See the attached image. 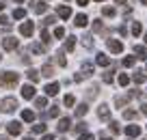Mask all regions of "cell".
<instances>
[{"mask_svg": "<svg viewBox=\"0 0 147 140\" xmlns=\"http://www.w3.org/2000/svg\"><path fill=\"white\" fill-rule=\"evenodd\" d=\"M41 41H43V43H50V32H48V30L41 32Z\"/></svg>", "mask_w": 147, "mask_h": 140, "instance_id": "cell-41", "label": "cell"}, {"mask_svg": "<svg viewBox=\"0 0 147 140\" xmlns=\"http://www.w3.org/2000/svg\"><path fill=\"white\" fill-rule=\"evenodd\" d=\"M125 101H130V95H123V97H117V99H115V106H117V108H121V106H123Z\"/></svg>", "mask_w": 147, "mask_h": 140, "instance_id": "cell-27", "label": "cell"}, {"mask_svg": "<svg viewBox=\"0 0 147 140\" xmlns=\"http://www.w3.org/2000/svg\"><path fill=\"white\" fill-rule=\"evenodd\" d=\"M134 52H136V58H141V60L147 58V48L145 45H134Z\"/></svg>", "mask_w": 147, "mask_h": 140, "instance_id": "cell-13", "label": "cell"}, {"mask_svg": "<svg viewBox=\"0 0 147 140\" xmlns=\"http://www.w3.org/2000/svg\"><path fill=\"white\" fill-rule=\"evenodd\" d=\"M123 67H134V56H125L123 58Z\"/></svg>", "mask_w": 147, "mask_h": 140, "instance_id": "cell-36", "label": "cell"}, {"mask_svg": "<svg viewBox=\"0 0 147 140\" xmlns=\"http://www.w3.org/2000/svg\"><path fill=\"white\" fill-rule=\"evenodd\" d=\"M128 82H130V76H128V73H119V84H121V86H128Z\"/></svg>", "mask_w": 147, "mask_h": 140, "instance_id": "cell-30", "label": "cell"}, {"mask_svg": "<svg viewBox=\"0 0 147 140\" xmlns=\"http://www.w3.org/2000/svg\"><path fill=\"white\" fill-rule=\"evenodd\" d=\"M18 82H20V76L13 73V71H5L2 76H0V84L2 86H15Z\"/></svg>", "mask_w": 147, "mask_h": 140, "instance_id": "cell-1", "label": "cell"}, {"mask_svg": "<svg viewBox=\"0 0 147 140\" xmlns=\"http://www.w3.org/2000/svg\"><path fill=\"white\" fill-rule=\"evenodd\" d=\"M63 104L67 106V108H71L74 104H76V99H74V95H65V99H63Z\"/></svg>", "mask_w": 147, "mask_h": 140, "instance_id": "cell-31", "label": "cell"}, {"mask_svg": "<svg viewBox=\"0 0 147 140\" xmlns=\"http://www.w3.org/2000/svg\"><path fill=\"white\" fill-rule=\"evenodd\" d=\"M46 131V125L43 123H39V125H32V134H43Z\"/></svg>", "mask_w": 147, "mask_h": 140, "instance_id": "cell-33", "label": "cell"}, {"mask_svg": "<svg viewBox=\"0 0 147 140\" xmlns=\"http://www.w3.org/2000/svg\"><path fill=\"white\" fill-rule=\"evenodd\" d=\"M18 45H20V41L15 39V37H7V39H2V48H5L7 52L18 50Z\"/></svg>", "mask_w": 147, "mask_h": 140, "instance_id": "cell-5", "label": "cell"}, {"mask_svg": "<svg viewBox=\"0 0 147 140\" xmlns=\"http://www.w3.org/2000/svg\"><path fill=\"white\" fill-rule=\"evenodd\" d=\"M13 17L15 19H24V17H26V11H24V9H15L13 11Z\"/></svg>", "mask_w": 147, "mask_h": 140, "instance_id": "cell-29", "label": "cell"}, {"mask_svg": "<svg viewBox=\"0 0 147 140\" xmlns=\"http://www.w3.org/2000/svg\"><path fill=\"white\" fill-rule=\"evenodd\" d=\"M97 117H100L102 121H106V119L110 117V108H108V106H106V104H102L100 108H97Z\"/></svg>", "mask_w": 147, "mask_h": 140, "instance_id": "cell-10", "label": "cell"}, {"mask_svg": "<svg viewBox=\"0 0 147 140\" xmlns=\"http://www.w3.org/2000/svg\"><path fill=\"white\" fill-rule=\"evenodd\" d=\"M30 50L35 52V54H43V50H46V48H43L41 43H32V45H30Z\"/></svg>", "mask_w": 147, "mask_h": 140, "instance_id": "cell-26", "label": "cell"}, {"mask_svg": "<svg viewBox=\"0 0 147 140\" xmlns=\"http://www.w3.org/2000/svg\"><path fill=\"white\" fill-rule=\"evenodd\" d=\"M7 129H9V134H11V136H18V134H22V125H20L18 121H11L9 125H7Z\"/></svg>", "mask_w": 147, "mask_h": 140, "instance_id": "cell-8", "label": "cell"}, {"mask_svg": "<svg viewBox=\"0 0 147 140\" xmlns=\"http://www.w3.org/2000/svg\"><path fill=\"white\" fill-rule=\"evenodd\" d=\"M115 2H117V5H123V2H125V0H115Z\"/></svg>", "mask_w": 147, "mask_h": 140, "instance_id": "cell-50", "label": "cell"}, {"mask_svg": "<svg viewBox=\"0 0 147 140\" xmlns=\"http://www.w3.org/2000/svg\"><path fill=\"white\" fill-rule=\"evenodd\" d=\"M48 117H50V119H56V117H59V106H52L50 112H48Z\"/></svg>", "mask_w": 147, "mask_h": 140, "instance_id": "cell-35", "label": "cell"}, {"mask_svg": "<svg viewBox=\"0 0 147 140\" xmlns=\"http://www.w3.org/2000/svg\"><path fill=\"white\" fill-rule=\"evenodd\" d=\"M78 140H95V138H93V134L84 131V134H80V138H78Z\"/></svg>", "mask_w": 147, "mask_h": 140, "instance_id": "cell-39", "label": "cell"}, {"mask_svg": "<svg viewBox=\"0 0 147 140\" xmlns=\"http://www.w3.org/2000/svg\"><path fill=\"white\" fill-rule=\"evenodd\" d=\"M0 140H9V138H7V136H0Z\"/></svg>", "mask_w": 147, "mask_h": 140, "instance_id": "cell-51", "label": "cell"}, {"mask_svg": "<svg viewBox=\"0 0 147 140\" xmlns=\"http://www.w3.org/2000/svg\"><path fill=\"white\" fill-rule=\"evenodd\" d=\"M56 13H59V17H61V19H69V17H71V9H69L67 5L59 7V9H56Z\"/></svg>", "mask_w": 147, "mask_h": 140, "instance_id": "cell-9", "label": "cell"}, {"mask_svg": "<svg viewBox=\"0 0 147 140\" xmlns=\"http://www.w3.org/2000/svg\"><path fill=\"white\" fill-rule=\"evenodd\" d=\"M26 76H28V80H30V82H37V80H39V71H37V69H28Z\"/></svg>", "mask_w": 147, "mask_h": 140, "instance_id": "cell-22", "label": "cell"}, {"mask_svg": "<svg viewBox=\"0 0 147 140\" xmlns=\"http://www.w3.org/2000/svg\"><path fill=\"white\" fill-rule=\"evenodd\" d=\"M56 63H59L61 67H65V65H67V60H65V56L61 54V52H59V54H56Z\"/></svg>", "mask_w": 147, "mask_h": 140, "instance_id": "cell-38", "label": "cell"}, {"mask_svg": "<svg viewBox=\"0 0 147 140\" xmlns=\"http://www.w3.org/2000/svg\"><path fill=\"white\" fill-rule=\"evenodd\" d=\"M46 11H48V5L43 2V0L35 2V13H46Z\"/></svg>", "mask_w": 147, "mask_h": 140, "instance_id": "cell-20", "label": "cell"}, {"mask_svg": "<svg viewBox=\"0 0 147 140\" xmlns=\"http://www.w3.org/2000/svg\"><path fill=\"white\" fill-rule=\"evenodd\" d=\"M143 39H145V43H147V32H145V37H143Z\"/></svg>", "mask_w": 147, "mask_h": 140, "instance_id": "cell-53", "label": "cell"}, {"mask_svg": "<svg viewBox=\"0 0 147 140\" xmlns=\"http://www.w3.org/2000/svg\"><path fill=\"white\" fill-rule=\"evenodd\" d=\"M0 60H2V54H0Z\"/></svg>", "mask_w": 147, "mask_h": 140, "instance_id": "cell-58", "label": "cell"}, {"mask_svg": "<svg viewBox=\"0 0 147 140\" xmlns=\"http://www.w3.org/2000/svg\"><path fill=\"white\" fill-rule=\"evenodd\" d=\"M2 9H5V5H2V2H0V11H2Z\"/></svg>", "mask_w": 147, "mask_h": 140, "instance_id": "cell-52", "label": "cell"}, {"mask_svg": "<svg viewBox=\"0 0 147 140\" xmlns=\"http://www.w3.org/2000/svg\"><path fill=\"white\" fill-rule=\"evenodd\" d=\"M76 2H78L80 7H87V5H89V0H76Z\"/></svg>", "mask_w": 147, "mask_h": 140, "instance_id": "cell-47", "label": "cell"}, {"mask_svg": "<svg viewBox=\"0 0 147 140\" xmlns=\"http://www.w3.org/2000/svg\"><path fill=\"white\" fill-rule=\"evenodd\" d=\"M102 140H113V138H102Z\"/></svg>", "mask_w": 147, "mask_h": 140, "instance_id": "cell-55", "label": "cell"}, {"mask_svg": "<svg viewBox=\"0 0 147 140\" xmlns=\"http://www.w3.org/2000/svg\"><path fill=\"white\" fill-rule=\"evenodd\" d=\"M41 76L52 78V76H54V67H52V65H43V67H41Z\"/></svg>", "mask_w": 147, "mask_h": 140, "instance_id": "cell-18", "label": "cell"}, {"mask_svg": "<svg viewBox=\"0 0 147 140\" xmlns=\"http://www.w3.org/2000/svg\"><path fill=\"white\" fill-rule=\"evenodd\" d=\"M35 106H37V108H46V106H48V99H46V97H37V99H35Z\"/></svg>", "mask_w": 147, "mask_h": 140, "instance_id": "cell-28", "label": "cell"}, {"mask_svg": "<svg viewBox=\"0 0 147 140\" xmlns=\"http://www.w3.org/2000/svg\"><path fill=\"white\" fill-rule=\"evenodd\" d=\"M104 82H108V84L113 82V71H106L104 73Z\"/></svg>", "mask_w": 147, "mask_h": 140, "instance_id": "cell-44", "label": "cell"}, {"mask_svg": "<svg viewBox=\"0 0 147 140\" xmlns=\"http://www.w3.org/2000/svg\"><path fill=\"white\" fill-rule=\"evenodd\" d=\"M95 63L100 65V67H108V63H110V58L106 54H97V58H95Z\"/></svg>", "mask_w": 147, "mask_h": 140, "instance_id": "cell-16", "label": "cell"}, {"mask_svg": "<svg viewBox=\"0 0 147 140\" xmlns=\"http://www.w3.org/2000/svg\"><path fill=\"white\" fill-rule=\"evenodd\" d=\"M125 134H128L130 138H136V136L141 134V127H138V125H128V127H125Z\"/></svg>", "mask_w": 147, "mask_h": 140, "instance_id": "cell-14", "label": "cell"}, {"mask_svg": "<svg viewBox=\"0 0 147 140\" xmlns=\"http://www.w3.org/2000/svg\"><path fill=\"white\" fill-rule=\"evenodd\" d=\"M134 82H136V84H143V82H145V71H141V69L134 71Z\"/></svg>", "mask_w": 147, "mask_h": 140, "instance_id": "cell-21", "label": "cell"}, {"mask_svg": "<svg viewBox=\"0 0 147 140\" xmlns=\"http://www.w3.org/2000/svg\"><path fill=\"white\" fill-rule=\"evenodd\" d=\"M32 32H35V24H32V22H24L22 26H20V35H24V37H30Z\"/></svg>", "mask_w": 147, "mask_h": 140, "instance_id": "cell-6", "label": "cell"}, {"mask_svg": "<svg viewBox=\"0 0 147 140\" xmlns=\"http://www.w3.org/2000/svg\"><path fill=\"white\" fill-rule=\"evenodd\" d=\"M15 2H24V0H15Z\"/></svg>", "mask_w": 147, "mask_h": 140, "instance_id": "cell-56", "label": "cell"}, {"mask_svg": "<svg viewBox=\"0 0 147 140\" xmlns=\"http://www.w3.org/2000/svg\"><path fill=\"white\" fill-rule=\"evenodd\" d=\"M43 90H46V95H50V97H52V95H56V93L61 90V86H59V82H52V84H48Z\"/></svg>", "mask_w": 147, "mask_h": 140, "instance_id": "cell-11", "label": "cell"}, {"mask_svg": "<svg viewBox=\"0 0 147 140\" xmlns=\"http://www.w3.org/2000/svg\"><path fill=\"white\" fill-rule=\"evenodd\" d=\"M69 127H71V121H69L67 117H63V119L59 121V125H56V129H59V131H67Z\"/></svg>", "mask_w": 147, "mask_h": 140, "instance_id": "cell-12", "label": "cell"}, {"mask_svg": "<svg viewBox=\"0 0 147 140\" xmlns=\"http://www.w3.org/2000/svg\"><path fill=\"white\" fill-rule=\"evenodd\" d=\"M141 2H143V5H147V0H141Z\"/></svg>", "mask_w": 147, "mask_h": 140, "instance_id": "cell-54", "label": "cell"}, {"mask_svg": "<svg viewBox=\"0 0 147 140\" xmlns=\"http://www.w3.org/2000/svg\"><path fill=\"white\" fill-rule=\"evenodd\" d=\"M41 140H54V136H50V134H46V136H43V138Z\"/></svg>", "mask_w": 147, "mask_h": 140, "instance_id": "cell-49", "label": "cell"}, {"mask_svg": "<svg viewBox=\"0 0 147 140\" xmlns=\"http://www.w3.org/2000/svg\"><path fill=\"white\" fill-rule=\"evenodd\" d=\"M24 140H32V138H24Z\"/></svg>", "mask_w": 147, "mask_h": 140, "instance_id": "cell-57", "label": "cell"}, {"mask_svg": "<svg viewBox=\"0 0 147 140\" xmlns=\"http://www.w3.org/2000/svg\"><path fill=\"white\" fill-rule=\"evenodd\" d=\"M102 13H104L106 17H115V9H113V7H104V9H102Z\"/></svg>", "mask_w": 147, "mask_h": 140, "instance_id": "cell-32", "label": "cell"}, {"mask_svg": "<svg viewBox=\"0 0 147 140\" xmlns=\"http://www.w3.org/2000/svg\"><path fill=\"white\" fill-rule=\"evenodd\" d=\"M141 112H143V114L147 117V104H143V106H141Z\"/></svg>", "mask_w": 147, "mask_h": 140, "instance_id": "cell-48", "label": "cell"}, {"mask_svg": "<svg viewBox=\"0 0 147 140\" xmlns=\"http://www.w3.org/2000/svg\"><path fill=\"white\" fill-rule=\"evenodd\" d=\"M110 131H113V134H119V123H110Z\"/></svg>", "mask_w": 147, "mask_h": 140, "instance_id": "cell-43", "label": "cell"}, {"mask_svg": "<svg viewBox=\"0 0 147 140\" xmlns=\"http://www.w3.org/2000/svg\"><path fill=\"white\" fill-rule=\"evenodd\" d=\"M50 24H54V17H46L43 19V26H50Z\"/></svg>", "mask_w": 147, "mask_h": 140, "instance_id": "cell-46", "label": "cell"}, {"mask_svg": "<svg viewBox=\"0 0 147 140\" xmlns=\"http://www.w3.org/2000/svg\"><path fill=\"white\" fill-rule=\"evenodd\" d=\"M54 37H56V39H61V37H65V28L56 26V28H54Z\"/></svg>", "mask_w": 147, "mask_h": 140, "instance_id": "cell-37", "label": "cell"}, {"mask_svg": "<svg viewBox=\"0 0 147 140\" xmlns=\"http://www.w3.org/2000/svg\"><path fill=\"white\" fill-rule=\"evenodd\" d=\"M0 24H2V26H9V19H7V15H0Z\"/></svg>", "mask_w": 147, "mask_h": 140, "instance_id": "cell-45", "label": "cell"}, {"mask_svg": "<svg viewBox=\"0 0 147 140\" xmlns=\"http://www.w3.org/2000/svg\"><path fill=\"white\" fill-rule=\"evenodd\" d=\"M87 22H89V19H87V15H84V13L76 15V19H74V24H76L78 28H84V26H87Z\"/></svg>", "mask_w": 147, "mask_h": 140, "instance_id": "cell-15", "label": "cell"}, {"mask_svg": "<svg viewBox=\"0 0 147 140\" xmlns=\"http://www.w3.org/2000/svg\"><path fill=\"white\" fill-rule=\"evenodd\" d=\"M87 112H89V106L87 104H80L78 108H76V114H78V117H84Z\"/></svg>", "mask_w": 147, "mask_h": 140, "instance_id": "cell-24", "label": "cell"}, {"mask_svg": "<svg viewBox=\"0 0 147 140\" xmlns=\"http://www.w3.org/2000/svg\"><path fill=\"white\" fill-rule=\"evenodd\" d=\"M65 50H67V52L76 50V37H67V41H65Z\"/></svg>", "mask_w": 147, "mask_h": 140, "instance_id": "cell-17", "label": "cell"}, {"mask_svg": "<svg viewBox=\"0 0 147 140\" xmlns=\"http://www.w3.org/2000/svg\"><path fill=\"white\" fill-rule=\"evenodd\" d=\"M18 108V99H15V97H7V99H2V112L5 114H9V112H13V110Z\"/></svg>", "mask_w": 147, "mask_h": 140, "instance_id": "cell-3", "label": "cell"}, {"mask_svg": "<svg viewBox=\"0 0 147 140\" xmlns=\"http://www.w3.org/2000/svg\"><path fill=\"white\" fill-rule=\"evenodd\" d=\"M141 32H143V24H141V22H134V24H132V35L138 37Z\"/></svg>", "mask_w": 147, "mask_h": 140, "instance_id": "cell-23", "label": "cell"}, {"mask_svg": "<svg viewBox=\"0 0 147 140\" xmlns=\"http://www.w3.org/2000/svg\"><path fill=\"white\" fill-rule=\"evenodd\" d=\"M123 117H125V119H136V112H134V110H125Z\"/></svg>", "mask_w": 147, "mask_h": 140, "instance_id": "cell-42", "label": "cell"}, {"mask_svg": "<svg viewBox=\"0 0 147 140\" xmlns=\"http://www.w3.org/2000/svg\"><path fill=\"white\" fill-rule=\"evenodd\" d=\"M106 45H108V50L113 52V54H121V52H123V43L117 41V39H108V41H106Z\"/></svg>", "mask_w": 147, "mask_h": 140, "instance_id": "cell-4", "label": "cell"}, {"mask_svg": "<svg viewBox=\"0 0 147 140\" xmlns=\"http://www.w3.org/2000/svg\"><path fill=\"white\" fill-rule=\"evenodd\" d=\"M74 129L78 131V134H84V131H87V123H82V121H80V123H78V125L74 127Z\"/></svg>", "mask_w": 147, "mask_h": 140, "instance_id": "cell-34", "label": "cell"}, {"mask_svg": "<svg viewBox=\"0 0 147 140\" xmlns=\"http://www.w3.org/2000/svg\"><path fill=\"white\" fill-rule=\"evenodd\" d=\"M102 28H104L102 19H95V22H93V30H102Z\"/></svg>", "mask_w": 147, "mask_h": 140, "instance_id": "cell-40", "label": "cell"}, {"mask_svg": "<svg viewBox=\"0 0 147 140\" xmlns=\"http://www.w3.org/2000/svg\"><path fill=\"white\" fill-rule=\"evenodd\" d=\"M22 97H24V99H32V97H35V86H32V84L22 86Z\"/></svg>", "mask_w": 147, "mask_h": 140, "instance_id": "cell-7", "label": "cell"}, {"mask_svg": "<svg viewBox=\"0 0 147 140\" xmlns=\"http://www.w3.org/2000/svg\"><path fill=\"white\" fill-rule=\"evenodd\" d=\"M82 43H84V48H93V43H95V41H93L91 35H84V37H82Z\"/></svg>", "mask_w": 147, "mask_h": 140, "instance_id": "cell-25", "label": "cell"}, {"mask_svg": "<svg viewBox=\"0 0 147 140\" xmlns=\"http://www.w3.org/2000/svg\"><path fill=\"white\" fill-rule=\"evenodd\" d=\"M91 76H93V63H84L82 69L74 76V80H76V82H82L84 78H91Z\"/></svg>", "mask_w": 147, "mask_h": 140, "instance_id": "cell-2", "label": "cell"}, {"mask_svg": "<svg viewBox=\"0 0 147 140\" xmlns=\"http://www.w3.org/2000/svg\"><path fill=\"white\" fill-rule=\"evenodd\" d=\"M95 2H102V0H95Z\"/></svg>", "mask_w": 147, "mask_h": 140, "instance_id": "cell-59", "label": "cell"}, {"mask_svg": "<svg viewBox=\"0 0 147 140\" xmlns=\"http://www.w3.org/2000/svg\"><path fill=\"white\" fill-rule=\"evenodd\" d=\"M22 121L32 123V121H35V112H32V110H24V112H22Z\"/></svg>", "mask_w": 147, "mask_h": 140, "instance_id": "cell-19", "label": "cell"}]
</instances>
